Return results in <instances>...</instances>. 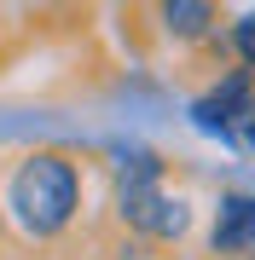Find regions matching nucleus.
<instances>
[{"mask_svg":"<svg viewBox=\"0 0 255 260\" xmlns=\"http://www.w3.org/2000/svg\"><path fill=\"white\" fill-rule=\"evenodd\" d=\"M6 214L23 237H64L81 214V168L64 150H29L6 174Z\"/></svg>","mask_w":255,"mask_h":260,"instance_id":"f257e3e1","label":"nucleus"},{"mask_svg":"<svg viewBox=\"0 0 255 260\" xmlns=\"http://www.w3.org/2000/svg\"><path fill=\"white\" fill-rule=\"evenodd\" d=\"M116 214H122L128 232L151 237V243H180L191 225L186 197L168 191L162 179V156L145 145H122L116 150Z\"/></svg>","mask_w":255,"mask_h":260,"instance_id":"f03ea898","label":"nucleus"},{"mask_svg":"<svg viewBox=\"0 0 255 260\" xmlns=\"http://www.w3.org/2000/svg\"><path fill=\"white\" fill-rule=\"evenodd\" d=\"M249 110H255V75L249 70H226L197 104H191V121H197L203 133H215L220 145H238V127H244Z\"/></svg>","mask_w":255,"mask_h":260,"instance_id":"7ed1b4c3","label":"nucleus"},{"mask_svg":"<svg viewBox=\"0 0 255 260\" xmlns=\"http://www.w3.org/2000/svg\"><path fill=\"white\" fill-rule=\"evenodd\" d=\"M209 249L220 260H255V191H220Z\"/></svg>","mask_w":255,"mask_h":260,"instance_id":"20e7f679","label":"nucleus"},{"mask_svg":"<svg viewBox=\"0 0 255 260\" xmlns=\"http://www.w3.org/2000/svg\"><path fill=\"white\" fill-rule=\"evenodd\" d=\"M157 18H162V29H168L174 41H203L209 29L220 23V12L203 6V0H168V6H157Z\"/></svg>","mask_w":255,"mask_h":260,"instance_id":"39448f33","label":"nucleus"},{"mask_svg":"<svg viewBox=\"0 0 255 260\" xmlns=\"http://www.w3.org/2000/svg\"><path fill=\"white\" fill-rule=\"evenodd\" d=\"M226 41H232V52H238V70H249V75H255V12L232 23V35H226Z\"/></svg>","mask_w":255,"mask_h":260,"instance_id":"423d86ee","label":"nucleus"},{"mask_svg":"<svg viewBox=\"0 0 255 260\" xmlns=\"http://www.w3.org/2000/svg\"><path fill=\"white\" fill-rule=\"evenodd\" d=\"M238 145H244V150H249V156H255V110L244 116V127H238Z\"/></svg>","mask_w":255,"mask_h":260,"instance_id":"0eeeda50","label":"nucleus"}]
</instances>
